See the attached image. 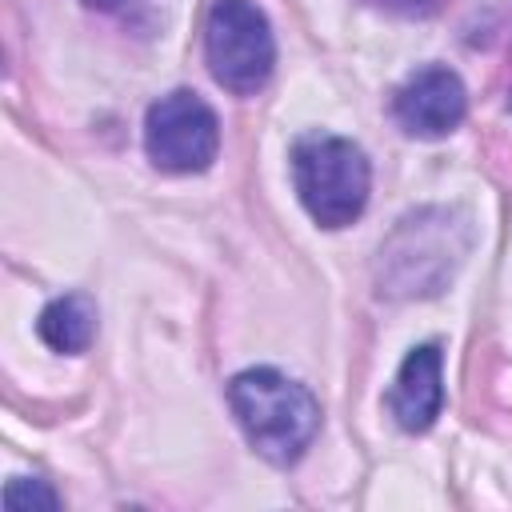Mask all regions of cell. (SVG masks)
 Listing matches in <instances>:
<instances>
[{"label":"cell","instance_id":"52a82bcc","mask_svg":"<svg viewBox=\"0 0 512 512\" xmlns=\"http://www.w3.org/2000/svg\"><path fill=\"white\" fill-rule=\"evenodd\" d=\"M440 408H444V356L436 344H420L404 356L388 388V412L404 432H428Z\"/></svg>","mask_w":512,"mask_h":512},{"label":"cell","instance_id":"8992f818","mask_svg":"<svg viewBox=\"0 0 512 512\" xmlns=\"http://www.w3.org/2000/svg\"><path fill=\"white\" fill-rule=\"evenodd\" d=\"M392 112H396V124L408 132V136H420V140H440L448 136L452 128H460L464 112H468V92L460 84V76L452 68H440V64H428L420 72H412L396 96H392Z\"/></svg>","mask_w":512,"mask_h":512},{"label":"cell","instance_id":"5b68a950","mask_svg":"<svg viewBox=\"0 0 512 512\" xmlns=\"http://www.w3.org/2000/svg\"><path fill=\"white\" fill-rule=\"evenodd\" d=\"M144 148H148V160L164 172H176V176L204 172L220 152V120L196 92L176 88L148 108Z\"/></svg>","mask_w":512,"mask_h":512},{"label":"cell","instance_id":"3957f363","mask_svg":"<svg viewBox=\"0 0 512 512\" xmlns=\"http://www.w3.org/2000/svg\"><path fill=\"white\" fill-rule=\"evenodd\" d=\"M204 60L212 80L236 96L264 88L276 64L268 16L252 0H216L204 24Z\"/></svg>","mask_w":512,"mask_h":512},{"label":"cell","instance_id":"30bf717a","mask_svg":"<svg viewBox=\"0 0 512 512\" xmlns=\"http://www.w3.org/2000/svg\"><path fill=\"white\" fill-rule=\"evenodd\" d=\"M388 8H400V12H432L440 0H380Z\"/></svg>","mask_w":512,"mask_h":512},{"label":"cell","instance_id":"ba28073f","mask_svg":"<svg viewBox=\"0 0 512 512\" xmlns=\"http://www.w3.org/2000/svg\"><path fill=\"white\" fill-rule=\"evenodd\" d=\"M36 332L40 340L52 348V352H84L96 336V304L84 296V292H68V296H56L40 320H36Z\"/></svg>","mask_w":512,"mask_h":512},{"label":"cell","instance_id":"6da1fadb","mask_svg":"<svg viewBox=\"0 0 512 512\" xmlns=\"http://www.w3.org/2000/svg\"><path fill=\"white\" fill-rule=\"evenodd\" d=\"M228 404L248 436V444L268 464H296L320 432L316 396L276 368H244L228 384Z\"/></svg>","mask_w":512,"mask_h":512},{"label":"cell","instance_id":"277c9868","mask_svg":"<svg viewBox=\"0 0 512 512\" xmlns=\"http://www.w3.org/2000/svg\"><path fill=\"white\" fill-rule=\"evenodd\" d=\"M452 236H456L452 212H440V208H428V212L400 220L392 240L380 248V292H388V296L440 292V284L452 276L456 264L444 256H428V252L464 256V244H452Z\"/></svg>","mask_w":512,"mask_h":512},{"label":"cell","instance_id":"7a4b0ae2","mask_svg":"<svg viewBox=\"0 0 512 512\" xmlns=\"http://www.w3.org/2000/svg\"><path fill=\"white\" fill-rule=\"evenodd\" d=\"M292 184L320 228H344L368 204L372 168L352 140L312 132L292 144Z\"/></svg>","mask_w":512,"mask_h":512},{"label":"cell","instance_id":"9c48e42d","mask_svg":"<svg viewBox=\"0 0 512 512\" xmlns=\"http://www.w3.org/2000/svg\"><path fill=\"white\" fill-rule=\"evenodd\" d=\"M4 508H8V512H28V508L56 512V508H60V496H56L44 480H24V476H16V480H8V488H4Z\"/></svg>","mask_w":512,"mask_h":512},{"label":"cell","instance_id":"8fae6325","mask_svg":"<svg viewBox=\"0 0 512 512\" xmlns=\"http://www.w3.org/2000/svg\"><path fill=\"white\" fill-rule=\"evenodd\" d=\"M84 4H92V8H124V4H132V0H84Z\"/></svg>","mask_w":512,"mask_h":512}]
</instances>
